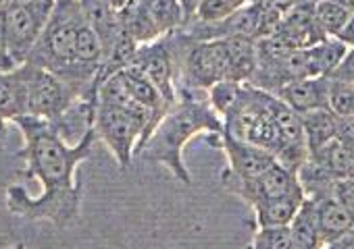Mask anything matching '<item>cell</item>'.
<instances>
[{"mask_svg": "<svg viewBox=\"0 0 354 249\" xmlns=\"http://www.w3.org/2000/svg\"><path fill=\"white\" fill-rule=\"evenodd\" d=\"M26 139L19 152L26 158L24 179H38L44 185L40 197H32L21 185L7 187L9 212L28 220H48L57 228H65L80 218L82 185L75 172L84 160L92 156L96 131L92 129L77 146H69L55 127L34 114H21L13 121Z\"/></svg>", "mask_w": 354, "mask_h": 249, "instance_id": "6da1fadb", "label": "cell"}, {"mask_svg": "<svg viewBox=\"0 0 354 249\" xmlns=\"http://www.w3.org/2000/svg\"><path fill=\"white\" fill-rule=\"evenodd\" d=\"M198 133L221 135L223 133L221 117L217 114V110L211 106L209 100L194 98V92L190 90H177L175 106L158 123V127L148 137L140 154L152 162L167 166L180 183L190 185L192 177L184 162V148Z\"/></svg>", "mask_w": 354, "mask_h": 249, "instance_id": "7a4b0ae2", "label": "cell"}, {"mask_svg": "<svg viewBox=\"0 0 354 249\" xmlns=\"http://www.w3.org/2000/svg\"><path fill=\"white\" fill-rule=\"evenodd\" d=\"M82 19L80 0H57L55 11L26 63L57 73L77 92L80 98H90L98 96V92H90L84 86L75 65V36Z\"/></svg>", "mask_w": 354, "mask_h": 249, "instance_id": "3957f363", "label": "cell"}, {"mask_svg": "<svg viewBox=\"0 0 354 249\" xmlns=\"http://www.w3.org/2000/svg\"><path fill=\"white\" fill-rule=\"evenodd\" d=\"M57 0H28L7 11V52L13 65H24L40 40Z\"/></svg>", "mask_w": 354, "mask_h": 249, "instance_id": "277c9868", "label": "cell"}, {"mask_svg": "<svg viewBox=\"0 0 354 249\" xmlns=\"http://www.w3.org/2000/svg\"><path fill=\"white\" fill-rule=\"evenodd\" d=\"M21 67L28 86V114L55 121L80 98L77 92L57 73L32 63H24Z\"/></svg>", "mask_w": 354, "mask_h": 249, "instance_id": "5b68a950", "label": "cell"}, {"mask_svg": "<svg viewBox=\"0 0 354 249\" xmlns=\"http://www.w3.org/2000/svg\"><path fill=\"white\" fill-rule=\"evenodd\" d=\"M188 40V48L182 63V86L177 90H211L217 81L230 77V59L223 40L209 42H192Z\"/></svg>", "mask_w": 354, "mask_h": 249, "instance_id": "8992f818", "label": "cell"}, {"mask_svg": "<svg viewBox=\"0 0 354 249\" xmlns=\"http://www.w3.org/2000/svg\"><path fill=\"white\" fill-rule=\"evenodd\" d=\"M94 131L96 137L109 146L119 168L127 170L131 166V158L136 156V146L142 137V125L129 112L98 100Z\"/></svg>", "mask_w": 354, "mask_h": 249, "instance_id": "52a82bcc", "label": "cell"}, {"mask_svg": "<svg viewBox=\"0 0 354 249\" xmlns=\"http://www.w3.org/2000/svg\"><path fill=\"white\" fill-rule=\"evenodd\" d=\"M140 71L165 98L169 106L177 102V83H175V59L169 36H162L150 44H142L127 65Z\"/></svg>", "mask_w": 354, "mask_h": 249, "instance_id": "ba28073f", "label": "cell"}, {"mask_svg": "<svg viewBox=\"0 0 354 249\" xmlns=\"http://www.w3.org/2000/svg\"><path fill=\"white\" fill-rule=\"evenodd\" d=\"M221 135H223L225 152L230 156L232 175L238 181H254L277 162L275 156L265 148H259L250 141L238 139V137L230 135L227 131H223Z\"/></svg>", "mask_w": 354, "mask_h": 249, "instance_id": "9c48e42d", "label": "cell"}, {"mask_svg": "<svg viewBox=\"0 0 354 249\" xmlns=\"http://www.w3.org/2000/svg\"><path fill=\"white\" fill-rule=\"evenodd\" d=\"M240 193L252 203L263 199H275L286 195H304V189L298 181V175L275 162L265 175L254 181H238Z\"/></svg>", "mask_w": 354, "mask_h": 249, "instance_id": "30bf717a", "label": "cell"}, {"mask_svg": "<svg viewBox=\"0 0 354 249\" xmlns=\"http://www.w3.org/2000/svg\"><path fill=\"white\" fill-rule=\"evenodd\" d=\"M277 98L283 100L290 108H294L298 114L315 110V108H329V77H306V79H294L286 83Z\"/></svg>", "mask_w": 354, "mask_h": 249, "instance_id": "8fae6325", "label": "cell"}, {"mask_svg": "<svg viewBox=\"0 0 354 249\" xmlns=\"http://www.w3.org/2000/svg\"><path fill=\"white\" fill-rule=\"evenodd\" d=\"M96 104H98V96L77 98L63 114H59L55 121L48 123L69 146H77L94 129Z\"/></svg>", "mask_w": 354, "mask_h": 249, "instance_id": "7c38bea8", "label": "cell"}, {"mask_svg": "<svg viewBox=\"0 0 354 249\" xmlns=\"http://www.w3.org/2000/svg\"><path fill=\"white\" fill-rule=\"evenodd\" d=\"M28 114V86L24 67L0 69V117L5 121H15L17 117Z\"/></svg>", "mask_w": 354, "mask_h": 249, "instance_id": "4fadbf2b", "label": "cell"}, {"mask_svg": "<svg viewBox=\"0 0 354 249\" xmlns=\"http://www.w3.org/2000/svg\"><path fill=\"white\" fill-rule=\"evenodd\" d=\"M313 199H315V210H317V220H319L323 245H329L331 241H335L339 235H344L348 228L354 226V216L331 193L321 195V197H313Z\"/></svg>", "mask_w": 354, "mask_h": 249, "instance_id": "5bb4252c", "label": "cell"}, {"mask_svg": "<svg viewBox=\"0 0 354 249\" xmlns=\"http://www.w3.org/2000/svg\"><path fill=\"white\" fill-rule=\"evenodd\" d=\"M84 19L92 26L104 46V59L119 32V11L111 0H80Z\"/></svg>", "mask_w": 354, "mask_h": 249, "instance_id": "9a60e30c", "label": "cell"}, {"mask_svg": "<svg viewBox=\"0 0 354 249\" xmlns=\"http://www.w3.org/2000/svg\"><path fill=\"white\" fill-rule=\"evenodd\" d=\"M223 42H225L227 59H230L227 79L238 81V83L250 81L259 67L257 42L252 38H223Z\"/></svg>", "mask_w": 354, "mask_h": 249, "instance_id": "2e32d148", "label": "cell"}, {"mask_svg": "<svg viewBox=\"0 0 354 249\" xmlns=\"http://www.w3.org/2000/svg\"><path fill=\"white\" fill-rule=\"evenodd\" d=\"M144 15L162 36H169L186 26V15L180 0H144Z\"/></svg>", "mask_w": 354, "mask_h": 249, "instance_id": "e0dca14e", "label": "cell"}, {"mask_svg": "<svg viewBox=\"0 0 354 249\" xmlns=\"http://www.w3.org/2000/svg\"><path fill=\"white\" fill-rule=\"evenodd\" d=\"M304 139L308 146V154H315L323 146L335 139V114L329 108H315L300 114Z\"/></svg>", "mask_w": 354, "mask_h": 249, "instance_id": "ac0fdd59", "label": "cell"}, {"mask_svg": "<svg viewBox=\"0 0 354 249\" xmlns=\"http://www.w3.org/2000/svg\"><path fill=\"white\" fill-rule=\"evenodd\" d=\"M290 230H292L294 247H298V249H313V247L323 245L313 197L302 199L300 208L296 210V214L290 222Z\"/></svg>", "mask_w": 354, "mask_h": 249, "instance_id": "d6986e66", "label": "cell"}, {"mask_svg": "<svg viewBox=\"0 0 354 249\" xmlns=\"http://www.w3.org/2000/svg\"><path fill=\"white\" fill-rule=\"evenodd\" d=\"M304 195H286L275 199H263L254 203L259 226H279L290 224L296 210L300 208Z\"/></svg>", "mask_w": 354, "mask_h": 249, "instance_id": "ffe728a7", "label": "cell"}, {"mask_svg": "<svg viewBox=\"0 0 354 249\" xmlns=\"http://www.w3.org/2000/svg\"><path fill=\"white\" fill-rule=\"evenodd\" d=\"M310 52H313L319 75L329 77L335 71V67L342 63L344 54L348 52V46L344 42H339L337 38H325L319 44L310 46Z\"/></svg>", "mask_w": 354, "mask_h": 249, "instance_id": "44dd1931", "label": "cell"}, {"mask_svg": "<svg viewBox=\"0 0 354 249\" xmlns=\"http://www.w3.org/2000/svg\"><path fill=\"white\" fill-rule=\"evenodd\" d=\"M350 15H352L350 11L331 3V0H319V3H315V19L325 36L335 38L348 23Z\"/></svg>", "mask_w": 354, "mask_h": 249, "instance_id": "7402d4cb", "label": "cell"}, {"mask_svg": "<svg viewBox=\"0 0 354 249\" xmlns=\"http://www.w3.org/2000/svg\"><path fill=\"white\" fill-rule=\"evenodd\" d=\"M242 83H238V81H232V79H223V81H217L211 90H209V102H211V106L217 110V114L219 117H230L234 110H236V106H238V102H240V98H242Z\"/></svg>", "mask_w": 354, "mask_h": 249, "instance_id": "603a6c76", "label": "cell"}, {"mask_svg": "<svg viewBox=\"0 0 354 249\" xmlns=\"http://www.w3.org/2000/svg\"><path fill=\"white\" fill-rule=\"evenodd\" d=\"M327 106L337 117H354V83L329 79Z\"/></svg>", "mask_w": 354, "mask_h": 249, "instance_id": "cb8c5ba5", "label": "cell"}, {"mask_svg": "<svg viewBox=\"0 0 354 249\" xmlns=\"http://www.w3.org/2000/svg\"><path fill=\"white\" fill-rule=\"evenodd\" d=\"M252 245L259 247V249H294V239H292L290 224L261 226Z\"/></svg>", "mask_w": 354, "mask_h": 249, "instance_id": "d4e9b609", "label": "cell"}, {"mask_svg": "<svg viewBox=\"0 0 354 249\" xmlns=\"http://www.w3.org/2000/svg\"><path fill=\"white\" fill-rule=\"evenodd\" d=\"M331 195L342 201L348 212L354 216V177H346V179H337L331 187Z\"/></svg>", "mask_w": 354, "mask_h": 249, "instance_id": "484cf974", "label": "cell"}, {"mask_svg": "<svg viewBox=\"0 0 354 249\" xmlns=\"http://www.w3.org/2000/svg\"><path fill=\"white\" fill-rule=\"evenodd\" d=\"M329 79L344 81V83H354V46L348 48V52L344 54V59L335 67V71L329 75Z\"/></svg>", "mask_w": 354, "mask_h": 249, "instance_id": "4316f807", "label": "cell"}, {"mask_svg": "<svg viewBox=\"0 0 354 249\" xmlns=\"http://www.w3.org/2000/svg\"><path fill=\"white\" fill-rule=\"evenodd\" d=\"M335 139L348 148H354V117L335 114Z\"/></svg>", "mask_w": 354, "mask_h": 249, "instance_id": "83f0119b", "label": "cell"}, {"mask_svg": "<svg viewBox=\"0 0 354 249\" xmlns=\"http://www.w3.org/2000/svg\"><path fill=\"white\" fill-rule=\"evenodd\" d=\"M13 61L7 52V11L0 7V69H13Z\"/></svg>", "mask_w": 354, "mask_h": 249, "instance_id": "f1b7e54d", "label": "cell"}, {"mask_svg": "<svg viewBox=\"0 0 354 249\" xmlns=\"http://www.w3.org/2000/svg\"><path fill=\"white\" fill-rule=\"evenodd\" d=\"M339 42H344L346 46H354V13L350 15L348 23L344 26V30L335 36Z\"/></svg>", "mask_w": 354, "mask_h": 249, "instance_id": "f546056e", "label": "cell"}, {"mask_svg": "<svg viewBox=\"0 0 354 249\" xmlns=\"http://www.w3.org/2000/svg\"><path fill=\"white\" fill-rule=\"evenodd\" d=\"M144 5V0H121L119 5V15H131L136 11H140Z\"/></svg>", "mask_w": 354, "mask_h": 249, "instance_id": "4dcf8cb0", "label": "cell"}, {"mask_svg": "<svg viewBox=\"0 0 354 249\" xmlns=\"http://www.w3.org/2000/svg\"><path fill=\"white\" fill-rule=\"evenodd\" d=\"M180 3H182L184 15H186V23H188V21L194 19V15H196V11H198V7H201L203 0H180Z\"/></svg>", "mask_w": 354, "mask_h": 249, "instance_id": "1f68e13d", "label": "cell"}, {"mask_svg": "<svg viewBox=\"0 0 354 249\" xmlns=\"http://www.w3.org/2000/svg\"><path fill=\"white\" fill-rule=\"evenodd\" d=\"M223 3H227L234 11H238V9L246 7L248 3H252V0H223Z\"/></svg>", "mask_w": 354, "mask_h": 249, "instance_id": "d6a6232c", "label": "cell"}, {"mask_svg": "<svg viewBox=\"0 0 354 249\" xmlns=\"http://www.w3.org/2000/svg\"><path fill=\"white\" fill-rule=\"evenodd\" d=\"M21 3H28V0H0V7H3L5 11H9V9L17 7V5H21Z\"/></svg>", "mask_w": 354, "mask_h": 249, "instance_id": "836d02e7", "label": "cell"}, {"mask_svg": "<svg viewBox=\"0 0 354 249\" xmlns=\"http://www.w3.org/2000/svg\"><path fill=\"white\" fill-rule=\"evenodd\" d=\"M331 3H335V5H339V7H344L346 11H350V13H354V0H331Z\"/></svg>", "mask_w": 354, "mask_h": 249, "instance_id": "e575fe53", "label": "cell"}, {"mask_svg": "<svg viewBox=\"0 0 354 249\" xmlns=\"http://www.w3.org/2000/svg\"><path fill=\"white\" fill-rule=\"evenodd\" d=\"M5 119L0 117V148H3V141H5V133H7V129H5Z\"/></svg>", "mask_w": 354, "mask_h": 249, "instance_id": "d590c367", "label": "cell"}, {"mask_svg": "<svg viewBox=\"0 0 354 249\" xmlns=\"http://www.w3.org/2000/svg\"><path fill=\"white\" fill-rule=\"evenodd\" d=\"M275 5H279V7H283V9H288V7H292L294 3H298V0H273Z\"/></svg>", "mask_w": 354, "mask_h": 249, "instance_id": "8d00e7d4", "label": "cell"}, {"mask_svg": "<svg viewBox=\"0 0 354 249\" xmlns=\"http://www.w3.org/2000/svg\"><path fill=\"white\" fill-rule=\"evenodd\" d=\"M313 3H319V0H313Z\"/></svg>", "mask_w": 354, "mask_h": 249, "instance_id": "74e56055", "label": "cell"}]
</instances>
